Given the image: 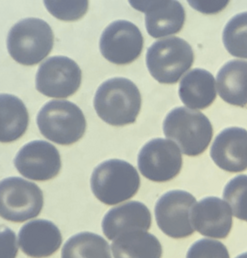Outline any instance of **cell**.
Masks as SVG:
<instances>
[{"instance_id":"1","label":"cell","mask_w":247,"mask_h":258,"mask_svg":"<svg viewBox=\"0 0 247 258\" xmlns=\"http://www.w3.org/2000/svg\"><path fill=\"white\" fill-rule=\"evenodd\" d=\"M97 115L113 126L134 123L141 108V94L129 79L115 77L103 82L94 97Z\"/></svg>"},{"instance_id":"25","label":"cell","mask_w":247,"mask_h":258,"mask_svg":"<svg viewBox=\"0 0 247 258\" xmlns=\"http://www.w3.org/2000/svg\"><path fill=\"white\" fill-rule=\"evenodd\" d=\"M44 5L49 13L64 21L78 20L88 9V1H44Z\"/></svg>"},{"instance_id":"2","label":"cell","mask_w":247,"mask_h":258,"mask_svg":"<svg viewBox=\"0 0 247 258\" xmlns=\"http://www.w3.org/2000/svg\"><path fill=\"white\" fill-rule=\"evenodd\" d=\"M53 31L39 18H25L17 22L7 36V49L11 58L26 66L38 64L53 48Z\"/></svg>"},{"instance_id":"29","label":"cell","mask_w":247,"mask_h":258,"mask_svg":"<svg viewBox=\"0 0 247 258\" xmlns=\"http://www.w3.org/2000/svg\"><path fill=\"white\" fill-rule=\"evenodd\" d=\"M236 258H247V252H245V253H242V254H240L239 256H237Z\"/></svg>"},{"instance_id":"8","label":"cell","mask_w":247,"mask_h":258,"mask_svg":"<svg viewBox=\"0 0 247 258\" xmlns=\"http://www.w3.org/2000/svg\"><path fill=\"white\" fill-rule=\"evenodd\" d=\"M137 163L145 178L154 182H166L179 174L182 155L173 141L155 138L141 148Z\"/></svg>"},{"instance_id":"27","label":"cell","mask_w":247,"mask_h":258,"mask_svg":"<svg viewBox=\"0 0 247 258\" xmlns=\"http://www.w3.org/2000/svg\"><path fill=\"white\" fill-rule=\"evenodd\" d=\"M18 241L14 231L0 225V258H16Z\"/></svg>"},{"instance_id":"17","label":"cell","mask_w":247,"mask_h":258,"mask_svg":"<svg viewBox=\"0 0 247 258\" xmlns=\"http://www.w3.org/2000/svg\"><path fill=\"white\" fill-rule=\"evenodd\" d=\"M151 213L146 205L138 201L126 202L110 209L102 220V230L109 240L137 230L148 231Z\"/></svg>"},{"instance_id":"3","label":"cell","mask_w":247,"mask_h":258,"mask_svg":"<svg viewBox=\"0 0 247 258\" xmlns=\"http://www.w3.org/2000/svg\"><path fill=\"white\" fill-rule=\"evenodd\" d=\"M163 132L187 156H197L208 147L213 128L201 112L186 107L171 110L164 119Z\"/></svg>"},{"instance_id":"24","label":"cell","mask_w":247,"mask_h":258,"mask_svg":"<svg viewBox=\"0 0 247 258\" xmlns=\"http://www.w3.org/2000/svg\"><path fill=\"white\" fill-rule=\"evenodd\" d=\"M223 197L233 215L247 222V175L232 178L224 188Z\"/></svg>"},{"instance_id":"15","label":"cell","mask_w":247,"mask_h":258,"mask_svg":"<svg viewBox=\"0 0 247 258\" xmlns=\"http://www.w3.org/2000/svg\"><path fill=\"white\" fill-rule=\"evenodd\" d=\"M210 156L214 163L227 172H241L247 169V130L229 127L215 138Z\"/></svg>"},{"instance_id":"18","label":"cell","mask_w":247,"mask_h":258,"mask_svg":"<svg viewBox=\"0 0 247 258\" xmlns=\"http://www.w3.org/2000/svg\"><path fill=\"white\" fill-rule=\"evenodd\" d=\"M179 97L189 109L207 108L216 98L213 75L205 69H192L181 79Z\"/></svg>"},{"instance_id":"12","label":"cell","mask_w":247,"mask_h":258,"mask_svg":"<svg viewBox=\"0 0 247 258\" xmlns=\"http://www.w3.org/2000/svg\"><path fill=\"white\" fill-rule=\"evenodd\" d=\"M14 165L25 178L46 181L57 176L61 169L59 151L51 143L35 140L25 144L16 154Z\"/></svg>"},{"instance_id":"13","label":"cell","mask_w":247,"mask_h":258,"mask_svg":"<svg viewBox=\"0 0 247 258\" xmlns=\"http://www.w3.org/2000/svg\"><path fill=\"white\" fill-rule=\"evenodd\" d=\"M145 13V27L153 38L178 33L186 22V10L178 1H129Z\"/></svg>"},{"instance_id":"14","label":"cell","mask_w":247,"mask_h":258,"mask_svg":"<svg viewBox=\"0 0 247 258\" xmlns=\"http://www.w3.org/2000/svg\"><path fill=\"white\" fill-rule=\"evenodd\" d=\"M190 219L194 230L207 237L226 238L232 228L231 208L218 197H206L195 203Z\"/></svg>"},{"instance_id":"4","label":"cell","mask_w":247,"mask_h":258,"mask_svg":"<svg viewBox=\"0 0 247 258\" xmlns=\"http://www.w3.org/2000/svg\"><path fill=\"white\" fill-rule=\"evenodd\" d=\"M91 190L106 205H115L132 198L140 187V177L133 165L120 159L99 164L91 175Z\"/></svg>"},{"instance_id":"19","label":"cell","mask_w":247,"mask_h":258,"mask_svg":"<svg viewBox=\"0 0 247 258\" xmlns=\"http://www.w3.org/2000/svg\"><path fill=\"white\" fill-rule=\"evenodd\" d=\"M217 90L227 103L243 107L247 105V61L231 60L217 73Z\"/></svg>"},{"instance_id":"7","label":"cell","mask_w":247,"mask_h":258,"mask_svg":"<svg viewBox=\"0 0 247 258\" xmlns=\"http://www.w3.org/2000/svg\"><path fill=\"white\" fill-rule=\"evenodd\" d=\"M43 194L30 181L9 177L0 181V217L24 222L37 217L43 208Z\"/></svg>"},{"instance_id":"6","label":"cell","mask_w":247,"mask_h":258,"mask_svg":"<svg viewBox=\"0 0 247 258\" xmlns=\"http://www.w3.org/2000/svg\"><path fill=\"white\" fill-rule=\"evenodd\" d=\"M191 46L179 37L154 42L147 50L146 65L151 76L160 83L174 84L193 64Z\"/></svg>"},{"instance_id":"16","label":"cell","mask_w":247,"mask_h":258,"mask_svg":"<svg viewBox=\"0 0 247 258\" xmlns=\"http://www.w3.org/2000/svg\"><path fill=\"white\" fill-rule=\"evenodd\" d=\"M61 243L59 228L48 220L30 221L22 226L18 234L19 247L29 257H49L60 248Z\"/></svg>"},{"instance_id":"23","label":"cell","mask_w":247,"mask_h":258,"mask_svg":"<svg viewBox=\"0 0 247 258\" xmlns=\"http://www.w3.org/2000/svg\"><path fill=\"white\" fill-rule=\"evenodd\" d=\"M222 39L232 56L247 59V11L236 14L227 22Z\"/></svg>"},{"instance_id":"21","label":"cell","mask_w":247,"mask_h":258,"mask_svg":"<svg viewBox=\"0 0 247 258\" xmlns=\"http://www.w3.org/2000/svg\"><path fill=\"white\" fill-rule=\"evenodd\" d=\"M114 258H161L162 246L151 233L131 231L116 237L111 244Z\"/></svg>"},{"instance_id":"10","label":"cell","mask_w":247,"mask_h":258,"mask_svg":"<svg viewBox=\"0 0 247 258\" xmlns=\"http://www.w3.org/2000/svg\"><path fill=\"white\" fill-rule=\"evenodd\" d=\"M143 36L139 28L130 21L117 20L102 32L99 48L104 58L117 65L136 60L143 49Z\"/></svg>"},{"instance_id":"22","label":"cell","mask_w":247,"mask_h":258,"mask_svg":"<svg viewBox=\"0 0 247 258\" xmlns=\"http://www.w3.org/2000/svg\"><path fill=\"white\" fill-rule=\"evenodd\" d=\"M61 258H112L108 242L98 234L81 232L70 237L62 248Z\"/></svg>"},{"instance_id":"20","label":"cell","mask_w":247,"mask_h":258,"mask_svg":"<svg viewBox=\"0 0 247 258\" xmlns=\"http://www.w3.org/2000/svg\"><path fill=\"white\" fill-rule=\"evenodd\" d=\"M28 111L24 103L12 94H0V142L9 143L27 130Z\"/></svg>"},{"instance_id":"28","label":"cell","mask_w":247,"mask_h":258,"mask_svg":"<svg viewBox=\"0 0 247 258\" xmlns=\"http://www.w3.org/2000/svg\"><path fill=\"white\" fill-rule=\"evenodd\" d=\"M229 1H195L189 0L188 3L191 7L204 14H215L223 10Z\"/></svg>"},{"instance_id":"9","label":"cell","mask_w":247,"mask_h":258,"mask_svg":"<svg viewBox=\"0 0 247 258\" xmlns=\"http://www.w3.org/2000/svg\"><path fill=\"white\" fill-rule=\"evenodd\" d=\"M196 199L183 190L163 194L155 205V218L160 230L175 239L186 238L194 233L190 213Z\"/></svg>"},{"instance_id":"26","label":"cell","mask_w":247,"mask_h":258,"mask_svg":"<svg viewBox=\"0 0 247 258\" xmlns=\"http://www.w3.org/2000/svg\"><path fill=\"white\" fill-rule=\"evenodd\" d=\"M186 258H230L226 246L212 239H200L193 243Z\"/></svg>"},{"instance_id":"11","label":"cell","mask_w":247,"mask_h":258,"mask_svg":"<svg viewBox=\"0 0 247 258\" xmlns=\"http://www.w3.org/2000/svg\"><path fill=\"white\" fill-rule=\"evenodd\" d=\"M82 72L78 64L65 56H53L39 66L36 88L51 98H66L80 87Z\"/></svg>"},{"instance_id":"5","label":"cell","mask_w":247,"mask_h":258,"mask_svg":"<svg viewBox=\"0 0 247 258\" xmlns=\"http://www.w3.org/2000/svg\"><path fill=\"white\" fill-rule=\"evenodd\" d=\"M37 125L48 140L60 145H70L84 135L86 120L76 104L66 100H52L40 109Z\"/></svg>"}]
</instances>
